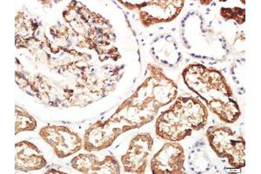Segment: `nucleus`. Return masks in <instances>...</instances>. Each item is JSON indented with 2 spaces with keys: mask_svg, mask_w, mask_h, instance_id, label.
<instances>
[{
  "mask_svg": "<svg viewBox=\"0 0 261 174\" xmlns=\"http://www.w3.org/2000/svg\"><path fill=\"white\" fill-rule=\"evenodd\" d=\"M185 160L184 149L179 143L174 141L166 143L151 159V172L154 174L186 173Z\"/></svg>",
  "mask_w": 261,
  "mask_h": 174,
  "instance_id": "9d476101",
  "label": "nucleus"
},
{
  "mask_svg": "<svg viewBox=\"0 0 261 174\" xmlns=\"http://www.w3.org/2000/svg\"><path fill=\"white\" fill-rule=\"evenodd\" d=\"M63 16L80 39L81 47L96 51L100 59L103 57L113 60L120 58L119 53H113L118 50L112 45L116 39L113 27L101 15L91 12L81 2L72 1L63 12Z\"/></svg>",
  "mask_w": 261,
  "mask_h": 174,
  "instance_id": "7ed1b4c3",
  "label": "nucleus"
},
{
  "mask_svg": "<svg viewBox=\"0 0 261 174\" xmlns=\"http://www.w3.org/2000/svg\"><path fill=\"white\" fill-rule=\"evenodd\" d=\"M152 145L153 139L151 134L141 133L135 136L130 140L127 153L121 157L125 171L129 173H145Z\"/></svg>",
  "mask_w": 261,
  "mask_h": 174,
  "instance_id": "1a4fd4ad",
  "label": "nucleus"
},
{
  "mask_svg": "<svg viewBox=\"0 0 261 174\" xmlns=\"http://www.w3.org/2000/svg\"><path fill=\"white\" fill-rule=\"evenodd\" d=\"M71 167L82 173H120V166L113 156L99 161L93 154H80L71 160Z\"/></svg>",
  "mask_w": 261,
  "mask_h": 174,
  "instance_id": "9b49d317",
  "label": "nucleus"
},
{
  "mask_svg": "<svg viewBox=\"0 0 261 174\" xmlns=\"http://www.w3.org/2000/svg\"><path fill=\"white\" fill-rule=\"evenodd\" d=\"M39 135L54 148V153L60 159L76 154L83 147L81 136L62 126H46L39 131Z\"/></svg>",
  "mask_w": 261,
  "mask_h": 174,
  "instance_id": "0eeeda50",
  "label": "nucleus"
},
{
  "mask_svg": "<svg viewBox=\"0 0 261 174\" xmlns=\"http://www.w3.org/2000/svg\"><path fill=\"white\" fill-rule=\"evenodd\" d=\"M15 167L17 171H37L47 165L41 151L28 141L18 142L15 145Z\"/></svg>",
  "mask_w": 261,
  "mask_h": 174,
  "instance_id": "f8f14e48",
  "label": "nucleus"
},
{
  "mask_svg": "<svg viewBox=\"0 0 261 174\" xmlns=\"http://www.w3.org/2000/svg\"><path fill=\"white\" fill-rule=\"evenodd\" d=\"M134 128L119 116L113 114L107 120L96 122L86 130L84 149L87 152L104 150L112 145L120 134Z\"/></svg>",
  "mask_w": 261,
  "mask_h": 174,
  "instance_id": "423d86ee",
  "label": "nucleus"
},
{
  "mask_svg": "<svg viewBox=\"0 0 261 174\" xmlns=\"http://www.w3.org/2000/svg\"><path fill=\"white\" fill-rule=\"evenodd\" d=\"M207 108L193 97H179L175 103L159 116L156 134L159 138L178 142L200 130L207 123Z\"/></svg>",
  "mask_w": 261,
  "mask_h": 174,
  "instance_id": "20e7f679",
  "label": "nucleus"
},
{
  "mask_svg": "<svg viewBox=\"0 0 261 174\" xmlns=\"http://www.w3.org/2000/svg\"><path fill=\"white\" fill-rule=\"evenodd\" d=\"M15 134L24 131H34L37 127V122L33 116L30 115L23 108L16 106Z\"/></svg>",
  "mask_w": 261,
  "mask_h": 174,
  "instance_id": "ddd939ff",
  "label": "nucleus"
},
{
  "mask_svg": "<svg viewBox=\"0 0 261 174\" xmlns=\"http://www.w3.org/2000/svg\"><path fill=\"white\" fill-rule=\"evenodd\" d=\"M148 69L151 71L148 79L114 113L125 116L132 112L123 119L135 128L152 120L159 109L175 100L178 93L175 83L166 78L161 68L149 65Z\"/></svg>",
  "mask_w": 261,
  "mask_h": 174,
  "instance_id": "f257e3e1",
  "label": "nucleus"
},
{
  "mask_svg": "<svg viewBox=\"0 0 261 174\" xmlns=\"http://www.w3.org/2000/svg\"><path fill=\"white\" fill-rule=\"evenodd\" d=\"M220 14L226 19H235L240 24L245 22V10L241 8H222Z\"/></svg>",
  "mask_w": 261,
  "mask_h": 174,
  "instance_id": "4468645a",
  "label": "nucleus"
},
{
  "mask_svg": "<svg viewBox=\"0 0 261 174\" xmlns=\"http://www.w3.org/2000/svg\"><path fill=\"white\" fill-rule=\"evenodd\" d=\"M187 86L206 102L209 109L226 123H233L241 116L233 92L220 71L204 65H191L183 71Z\"/></svg>",
  "mask_w": 261,
  "mask_h": 174,
  "instance_id": "f03ea898",
  "label": "nucleus"
},
{
  "mask_svg": "<svg viewBox=\"0 0 261 174\" xmlns=\"http://www.w3.org/2000/svg\"><path fill=\"white\" fill-rule=\"evenodd\" d=\"M125 6L128 9H138L140 21L144 27L173 20L180 13L185 1H150L140 5Z\"/></svg>",
  "mask_w": 261,
  "mask_h": 174,
  "instance_id": "6e6552de",
  "label": "nucleus"
},
{
  "mask_svg": "<svg viewBox=\"0 0 261 174\" xmlns=\"http://www.w3.org/2000/svg\"><path fill=\"white\" fill-rule=\"evenodd\" d=\"M209 144L220 158H226L235 168H242L246 165V142L230 127H209L206 132Z\"/></svg>",
  "mask_w": 261,
  "mask_h": 174,
  "instance_id": "39448f33",
  "label": "nucleus"
}]
</instances>
